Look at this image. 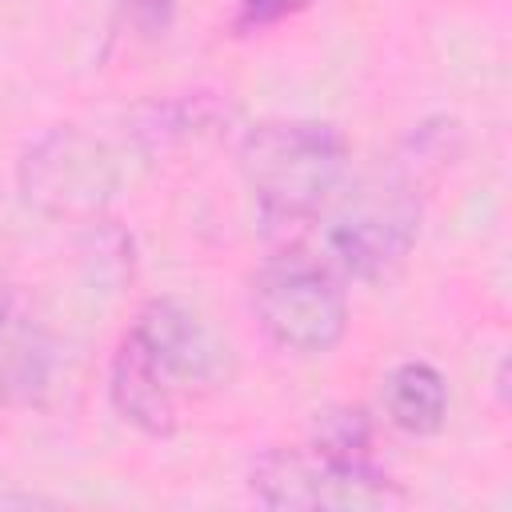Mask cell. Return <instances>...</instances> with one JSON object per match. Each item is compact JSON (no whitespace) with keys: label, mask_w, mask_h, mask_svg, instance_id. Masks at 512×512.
I'll return each instance as SVG.
<instances>
[{"label":"cell","mask_w":512,"mask_h":512,"mask_svg":"<svg viewBox=\"0 0 512 512\" xmlns=\"http://www.w3.org/2000/svg\"><path fill=\"white\" fill-rule=\"evenodd\" d=\"M460 124L448 116L416 124L384 172L356 184L324 228V264L344 280L388 276L416 244L428 188L452 168Z\"/></svg>","instance_id":"2"},{"label":"cell","mask_w":512,"mask_h":512,"mask_svg":"<svg viewBox=\"0 0 512 512\" xmlns=\"http://www.w3.org/2000/svg\"><path fill=\"white\" fill-rule=\"evenodd\" d=\"M228 124H232L228 100H220L216 92H184V96H168V100H152V104L136 108L132 140L140 152L156 156V152H172L192 140L216 136Z\"/></svg>","instance_id":"7"},{"label":"cell","mask_w":512,"mask_h":512,"mask_svg":"<svg viewBox=\"0 0 512 512\" xmlns=\"http://www.w3.org/2000/svg\"><path fill=\"white\" fill-rule=\"evenodd\" d=\"M316 0H236V16L244 28H268L276 20H288L304 8H312Z\"/></svg>","instance_id":"9"},{"label":"cell","mask_w":512,"mask_h":512,"mask_svg":"<svg viewBox=\"0 0 512 512\" xmlns=\"http://www.w3.org/2000/svg\"><path fill=\"white\" fill-rule=\"evenodd\" d=\"M348 136L332 120H260L240 136L236 168L272 232L312 224L348 176Z\"/></svg>","instance_id":"3"},{"label":"cell","mask_w":512,"mask_h":512,"mask_svg":"<svg viewBox=\"0 0 512 512\" xmlns=\"http://www.w3.org/2000/svg\"><path fill=\"white\" fill-rule=\"evenodd\" d=\"M248 308L272 348L296 360H320L348 336L344 280L300 248L272 252L248 280Z\"/></svg>","instance_id":"4"},{"label":"cell","mask_w":512,"mask_h":512,"mask_svg":"<svg viewBox=\"0 0 512 512\" xmlns=\"http://www.w3.org/2000/svg\"><path fill=\"white\" fill-rule=\"evenodd\" d=\"M232 344L180 296H152L136 308L108 360V404L136 432L164 440L184 424L188 404L228 388Z\"/></svg>","instance_id":"1"},{"label":"cell","mask_w":512,"mask_h":512,"mask_svg":"<svg viewBox=\"0 0 512 512\" xmlns=\"http://www.w3.org/2000/svg\"><path fill=\"white\" fill-rule=\"evenodd\" d=\"M12 316H16V296H12L8 280L0 276V344H4V336H8V324H12Z\"/></svg>","instance_id":"10"},{"label":"cell","mask_w":512,"mask_h":512,"mask_svg":"<svg viewBox=\"0 0 512 512\" xmlns=\"http://www.w3.org/2000/svg\"><path fill=\"white\" fill-rule=\"evenodd\" d=\"M448 408V380L428 360H400L380 380V412L392 428L408 436H436L448 424Z\"/></svg>","instance_id":"8"},{"label":"cell","mask_w":512,"mask_h":512,"mask_svg":"<svg viewBox=\"0 0 512 512\" xmlns=\"http://www.w3.org/2000/svg\"><path fill=\"white\" fill-rule=\"evenodd\" d=\"M248 492L264 508L304 512H384L404 504L400 484L380 460L344 456L316 440L260 452L248 468Z\"/></svg>","instance_id":"5"},{"label":"cell","mask_w":512,"mask_h":512,"mask_svg":"<svg viewBox=\"0 0 512 512\" xmlns=\"http://www.w3.org/2000/svg\"><path fill=\"white\" fill-rule=\"evenodd\" d=\"M116 148L76 124L40 132L16 160V188L28 208L56 220H96L120 188Z\"/></svg>","instance_id":"6"}]
</instances>
